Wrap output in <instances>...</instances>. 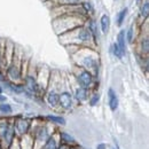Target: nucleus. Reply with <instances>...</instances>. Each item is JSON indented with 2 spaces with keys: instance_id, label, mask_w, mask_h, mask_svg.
I'll return each mask as SVG.
<instances>
[{
  "instance_id": "35",
  "label": "nucleus",
  "mask_w": 149,
  "mask_h": 149,
  "mask_svg": "<svg viewBox=\"0 0 149 149\" xmlns=\"http://www.w3.org/2000/svg\"><path fill=\"white\" fill-rule=\"evenodd\" d=\"M135 1H141V0H135Z\"/></svg>"
},
{
  "instance_id": "30",
  "label": "nucleus",
  "mask_w": 149,
  "mask_h": 149,
  "mask_svg": "<svg viewBox=\"0 0 149 149\" xmlns=\"http://www.w3.org/2000/svg\"><path fill=\"white\" fill-rule=\"evenodd\" d=\"M112 141H113V146L109 147L108 149H120L119 145H118V140H117L116 138H112Z\"/></svg>"
},
{
  "instance_id": "20",
  "label": "nucleus",
  "mask_w": 149,
  "mask_h": 149,
  "mask_svg": "<svg viewBox=\"0 0 149 149\" xmlns=\"http://www.w3.org/2000/svg\"><path fill=\"white\" fill-rule=\"evenodd\" d=\"M139 54L147 56L149 53V38L148 36H142L139 40Z\"/></svg>"
},
{
  "instance_id": "25",
  "label": "nucleus",
  "mask_w": 149,
  "mask_h": 149,
  "mask_svg": "<svg viewBox=\"0 0 149 149\" xmlns=\"http://www.w3.org/2000/svg\"><path fill=\"white\" fill-rule=\"evenodd\" d=\"M110 54H111L115 58H117V60H123L124 56H125V54L120 51V48L118 47V45H117L116 42H113L111 46H110Z\"/></svg>"
},
{
  "instance_id": "8",
  "label": "nucleus",
  "mask_w": 149,
  "mask_h": 149,
  "mask_svg": "<svg viewBox=\"0 0 149 149\" xmlns=\"http://www.w3.org/2000/svg\"><path fill=\"white\" fill-rule=\"evenodd\" d=\"M74 108V101L72 97L71 91L69 90H63L60 91L58 94V109L63 112H70L72 111Z\"/></svg>"
},
{
  "instance_id": "12",
  "label": "nucleus",
  "mask_w": 149,
  "mask_h": 149,
  "mask_svg": "<svg viewBox=\"0 0 149 149\" xmlns=\"http://www.w3.org/2000/svg\"><path fill=\"white\" fill-rule=\"evenodd\" d=\"M85 25H86V28L88 29V31H90V33L92 36L95 47H97V45L100 42V39H101V32H100L97 22L93 17H87L86 21H85Z\"/></svg>"
},
{
  "instance_id": "3",
  "label": "nucleus",
  "mask_w": 149,
  "mask_h": 149,
  "mask_svg": "<svg viewBox=\"0 0 149 149\" xmlns=\"http://www.w3.org/2000/svg\"><path fill=\"white\" fill-rule=\"evenodd\" d=\"M87 17H85L78 13H67V14H63L54 19L53 26H54L56 35L60 36V35H63L74 28L79 26V25H83Z\"/></svg>"
},
{
  "instance_id": "26",
  "label": "nucleus",
  "mask_w": 149,
  "mask_h": 149,
  "mask_svg": "<svg viewBox=\"0 0 149 149\" xmlns=\"http://www.w3.org/2000/svg\"><path fill=\"white\" fill-rule=\"evenodd\" d=\"M125 39L127 45H132L133 41L135 40V29L133 25H131L127 30H125Z\"/></svg>"
},
{
  "instance_id": "24",
  "label": "nucleus",
  "mask_w": 149,
  "mask_h": 149,
  "mask_svg": "<svg viewBox=\"0 0 149 149\" xmlns=\"http://www.w3.org/2000/svg\"><path fill=\"white\" fill-rule=\"evenodd\" d=\"M80 6H81V10H83V13H84V15L86 16V17H88V15H91L92 13L94 12V7H93V3L91 2V1H81V3H80Z\"/></svg>"
},
{
  "instance_id": "28",
  "label": "nucleus",
  "mask_w": 149,
  "mask_h": 149,
  "mask_svg": "<svg viewBox=\"0 0 149 149\" xmlns=\"http://www.w3.org/2000/svg\"><path fill=\"white\" fill-rule=\"evenodd\" d=\"M81 1L83 0H61V3L65 5V6H70V7H76V6L80 5Z\"/></svg>"
},
{
  "instance_id": "17",
  "label": "nucleus",
  "mask_w": 149,
  "mask_h": 149,
  "mask_svg": "<svg viewBox=\"0 0 149 149\" xmlns=\"http://www.w3.org/2000/svg\"><path fill=\"white\" fill-rule=\"evenodd\" d=\"M13 116L14 108L8 101L0 103V118H13Z\"/></svg>"
},
{
  "instance_id": "22",
  "label": "nucleus",
  "mask_w": 149,
  "mask_h": 149,
  "mask_svg": "<svg viewBox=\"0 0 149 149\" xmlns=\"http://www.w3.org/2000/svg\"><path fill=\"white\" fill-rule=\"evenodd\" d=\"M100 101H101V94L99 93L97 91H92L91 93H90V96H88V100H87V103H88V106L90 107H97L99 106V103H100Z\"/></svg>"
},
{
  "instance_id": "6",
  "label": "nucleus",
  "mask_w": 149,
  "mask_h": 149,
  "mask_svg": "<svg viewBox=\"0 0 149 149\" xmlns=\"http://www.w3.org/2000/svg\"><path fill=\"white\" fill-rule=\"evenodd\" d=\"M76 71H74V80H76V84L90 92L92 91H97L96 88V83H97V78H95L93 74H91L90 71L85 70V69H81V68H78L76 67Z\"/></svg>"
},
{
  "instance_id": "9",
  "label": "nucleus",
  "mask_w": 149,
  "mask_h": 149,
  "mask_svg": "<svg viewBox=\"0 0 149 149\" xmlns=\"http://www.w3.org/2000/svg\"><path fill=\"white\" fill-rule=\"evenodd\" d=\"M58 94H60V91L54 85L53 86H51V85L47 86L42 99H44V101H45V103L47 104L48 108L54 109V110L58 109Z\"/></svg>"
},
{
  "instance_id": "19",
  "label": "nucleus",
  "mask_w": 149,
  "mask_h": 149,
  "mask_svg": "<svg viewBox=\"0 0 149 149\" xmlns=\"http://www.w3.org/2000/svg\"><path fill=\"white\" fill-rule=\"evenodd\" d=\"M60 146V142H58V139H57V135H56V131L46 140V142L42 145V147L40 149H58Z\"/></svg>"
},
{
  "instance_id": "32",
  "label": "nucleus",
  "mask_w": 149,
  "mask_h": 149,
  "mask_svg": "<svg viewBox=\"0 0 149 149\" xmlns=\"http://www.w3.org/2000/svg\"><path fill=\"white\" fill-rule=\"evenodd\" d=\"M3 102H7V96L5 94H0V103H3Z\"/></svg>"
},
{
  "instance_id": "7",
  "label": "nucleus",
  "mask_w": 149,
  "mask_h": 149,
  "mask_svg": "<svg viewBox=\"0 0 149 149\" xmlns=\"http://www.w3.org/2000/svg\"><path fill=\"white\" fill-rule=\"evenodd\" d=\"M12 122H13V126H14L17 139L30 134L32 125H33L32 119L25 117L24 115H16V116H13Z\"/></svg>"
},
{
  "instance_id": "11",
  "label": "nucleus",
  "mask_w": 149,
  "mask_h": 149,
  "mask_svg": "<svg viewBox=\"0 0 149 149\" xmlns=\"http://www.w3.org/2000/svg\"><path fill=\"white\" fill-rule=\"evenodd\" d=\"M56 135L58 139L60 145L69 147V148H77L79 147V142L77 141V139L74 136V134H71L70 132L64 130H56Z\"/></svg>"
},
{
  "instance_id": "27",
  "label": "nucleus",
  "mask_w": 149,
  "mask_h": 149,
  "mask_svg": "<svg viewBox=\"0 0 149 149\" xmlns=\"http://www.w3.org/2000/svg\"><path fill=\"white\" fill-rule=\"evenodd\" d=\"M139 15H140V17L142 19H147L149 15V2L148 0H146L142 5H141V7H140V10H139Z\"/></svg>"
},
{
  "instance_id": "4",
  "label": "nucleus",
  "mask_w": 149,
  "mask_h": 149,
  "mask_svg": "<svg viewBox=\"0 0 149 149\" xmlns=\"http://www.w3.org/2000/svg\"><path fill=\"white\" fill-rule=\"evenodd\" d=\"M55 129L52 127V125L40 122V120H33V125L30 132V135L32 138L33 142V149H40L42 145L46 142V140L55 132Z\"/></svg>"
},
{
  "instance_id": "5",
  "label": "nucleus",
  "mask_w": 149,
  "mask_h": 149,
  "mask_svg": "<svg viewBox=\"0 0 149 149\" xmlns=\"http://www.w3.org/2000/svg\"><path fill=\"white\" fill-rule=\"evenodd\" d=\"M5 76L7 80L13 81V83H22L24 70H23V63H22V57L16 53L15 48L13 52V56L8 63V65L5 69Z\"/></svg>"
},
{
  "instance_id": "34",
  "label": "nucleus",
  "mask_w": 149,
  "mask_h": 149,
  "mask_svg": "<svg viewBox=\"0 0 149 149\" xmlns=\"http://www.w3.org/2000/svg\"><path fill=\"white\" fill-rule=\"evenodd\" d=\"M79 149H91V148H85V147H81V146H79Z\"/></svg>"
},
{
  "instance_id": "29",
  "label": "nucleus",
  "mask_w": 149,
  "mask_h": 149,
  "mask_svg": "<svg viewBox=\"0 0 149 149\" xmlns=\"http://www.w3.org/2000/svg\"><path fill=\"white\" fill-rule=\"evenodd\" d=\"M108 148H109L108 143H106V142H103V141L96 143V146H95V149H108Z\"/></svg>"
},
{
  "instance_id": "2",
  "label": "nucleus",
  "mask_w": 149,
  "mask_h": 149,
  "mask_svg": "<svg viewBox=\"0 0 149 149\" xmlns=\"http://www.w3.org/2000/svg\"><path fill=\"white\" fill-rule=\"evenodd\" d=\"M58 37H60V41L65 46L70 45V46H74L77 48L90 47V48L96 49L92 36H91L88 29L86 28L85 23L83 25H79L72 30L63 33V35H60Z\"/></svg>"
},
{
  "instance_id": "15",
  "label": "nucleus",
  "mask_w": 149,
  "mask_h": 149,
  "mask_svg": "<svg viewBox=\"0 0 149 149\" xmlns=\"http://www.w3.org/2000/svg\"><path fill=\"white\" fill-rule=\"evenodd\" d=\"M107 97H108V107L110 109V111L115 112L118 107H119V97L118 94L116 93V91L113 88H108L107 91Z\"/></svg>"
},
{
  "instance_id": "18",
  "label": "nucleus",
  "mask_w": 149,
  "mask_h": 149,
  "mask_svg": "<svg viewBox=\"0 0 149 149\" xmlns=\"http://www.w3.org/2000/svg\"><path fill=\"white\" fill-rule=\"evenodd\" d=\"M118 47L120 48V51L126 54V51H127V42H126V39H125V29H120L119 32L117 33V37H116V41H115Z\"/></svg>"
},
{
  "instance_id": "10",
  "label": "nucleus",
  "mask_w": 149,
  "mask_h": 149,
  "mask_svg": "<svg viewBox=\"0 0 149 149\" xmlns=\"http://www.w3.org/2000/svg\"><path fill=\"white\" fill-rule=\"evenodd\" d=\"M37 120L45 122L52 126L56 127H63L67 125V119L63 115L58 113H47V115H39L37 116Z\"/></svg>"
},
{
  "instance_id": "13",
  "label": "nucleus",
  "mask_w": 149,
  "mask_h": 149,
  "mask_svg": "<svg viewBox=\"0 0 149 149\" xmlns=\"http://www.w3.org/2000/svg\"><path fill=\"white\" fill-rule=\"evenodd\" d=\"M90 91H87V90H85V88H83V87H80V86H76L74 90H72V97H74V103H78V104H84V103H86L87 102V100H88V96H90Z\"/></svg>"
},
{
  "instance_id": "21",
  "label": "nucleus",
  "mask_w": 149,
  "mask_h": 149,
  "mask_svg": "<svg viewBox=\"0 0 149 149\" xmlns=\"http://www.w3.org/2000/svg\"><path fill=\"white\" fill-rule=\"evenodd\" d=\"M19 149H33V142H32V138L30 134L19 138Z\"/></svg>"
},
{
  "instance_id": "1",
  "label": "nucleus",
  "mask_w": 149,
  "mask_h": 149,
  "mask_svg": "<svg viewBox=\"0 0 149 149\" xmlns=\"http://www.w3.org/2000/svg\"><path fill=\"white\" fill-rule=\"evenodd\" d=\"M76 67L85 69L90 71L95 78H99L100 74V56L95 48L81 47L77 48V51L72 53Z\"/></svg>"
},
{
  "instance_id": "31",
  "label": "nucleus",
  "mask_w": 149,
  "mask_h": 149,
  "mask_svg": "<svg viewBox=\"0 0 149 149\" xmlns=\"http://www.w3.org/2000/svg\"><path fill=\"white\" fill-rule=\"evenodd\" d=\"M7 80V78H6V76H5V72L2 71V70H0V84L1 83H5Z\"/></svg>"
},
{
  "instance_id": "23",
  "label": "nucleus",
  "mask_w": 149,
  "mask_h": 149,
  "mask_svg": "<svg viewBox=\"0 0 149 149\" xmlns=\"http://www.w3.org/2000/svg\"><path fill=\"white\" fill-rule=\"evenodd\" d=\"M127 14H129V8H127V7H125V8L120 9V10L117 13V15H116V25H117V26H119V28H120V26L124 24V22H125V19H126Z\"/></svg>"
},
{
  "instance_id": "16",
  "label": "nucleus",
  "mask_w": 149,
  "mask_h": 149,
  "mask_svg": "<svg viewBox=\"0 0 149 149\" xmlns=\"http://www.w3.org/2000/svg\"><path fill=\"white\" fill-rule=\"evenodd\" d=\"M110 25H111L110 16L108 14H102L99 21V29L101 35H108L110 31Z\"/></svg>"
},
{
  "instance_id": "33",
  "label": "nucleus",
  "mask_w": 149,
  "mask_h": 149,
  "mask_svg": "<svg viewBox=\"0 0 149 149\" xmlns=\"http://www.w3.org/2000/svg\"><path fill=\"white\" fill-rule=\"evenodd\" d=\"M5 92V88H3V86H2V84H0V94H2Z\"/></svg>"
},
{
  "instance_id": "14",
  "label": "nucleus",
  "mask_w": 149,
  "mask_h": 149,
  "mask_svg": "<svg viewBox=\"0 0 149 149\" xmlns=\"http://www.w3.org/2000/svg\"><path fill=\"white\" fill-rule=\"evenodd\" d=\"M2 86L3 88L8 90L10 93L15 94V95H24L25 93V88L22 83H13V81L6 80L5 83H2Z\"/></svg>"
}]
</instances>
